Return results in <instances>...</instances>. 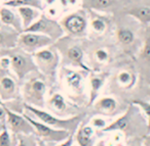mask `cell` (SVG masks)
Wrapping results in <instances>:
<instances>
[{
  "label": "cell",
  "mask_w": 150,
  "mask_h": 146,
  "mask_svg": "<svg viewBox=\"0 0 150 146\" xmlns=\"http://www.w3.org/2000/svg\"><path fill=\"white\" fill-rule=\"evenodd\" d=\"M17 136L11 134L7 129L0 133V146H17Z\"/></svg>",
  "instance_id": "obj_26"
},
{
  "label": "cell",
  "mask_w": 150,
  "mask_h": 146,
  "mask_svg": "<svg viewBox=\"0 0 150 146\" xmlns=\"http://www.w3.org/2000/svg\"><path fill=\"white\" fill-rule=\"evenodd\" d=\"M117 39L122 45H131L135 41V34L127 28H120L117 31Z\"/></svg>",
  "instance_id": "obj_24"
},
{
  "label": "cell",
  "mask_w": 150,
  "mask_h": 146,
  "mask_svg": "<svg viewBox=\"0 0 150 146\" xmlns=\"http://www.w3.org/2000/svg\"><path fill=\"white\" fill-rule=\"evenodd\" d=\"M64 82L67 90L75 98H80L84 94V77L81 72L73 68H64Z\"/></svg>",
  "instance_id": "obj_11"
},
{
  "label": "cell",
  "mask_w": 150,
  "mask_h": 146,
  "mask_svg": "<svg viewBox=\"0 0 150 146\" xmlns=\"http://www.w3.org/2000/svg\"><path fill=\"white\" fill-rule=\"evenodd\" d=\"M74 138L78 146H96L95 129L90 124L86 125L84 121L74 133Z\"/></svg>",
  "instance_id": "obj_15"
},
{
  "label": "cell",
  "mask_w": 150,
  "mask_h": 146,
  "mask_svg": "<svg viewBox=\"0 0 150 146\" xmlns=\"http://www.w3.org/2000/svg\"><path fill=\"white\" fill-rule=\"evenodd\" d=\"M16 78L8 71L0 70V98L5 104L20 98L21 89L18 85L19 80Z\"/></svg>",
  "instance_id": "obj_10"
},
{
  "label": "cell",
  "mask_w": 150,
  "mask_h": 146,
  "mask_svg": "<svg viewBox=\"0 0 150 146\" xmlns=\"http://www.w3.org/2000/svg\"><path fill=\"white\" fill-rule=\"evenodd\" d=\"M127 146H144L143 144H131V145H127Z\"/></svg>",
  "instance_id": "obj_42"
},
{
  "label": "cell",
  "mask_w": 150,
  "mask_h": 146,
  "mask_svg": "<svg viewBox=\"0 0 150 146\" xmlns=\"http://www.w3.org/2000/svg\"><path fill=\"white\" fill-rule=\"evenodd\" d=\"M75 142V138H74V134H71L66 140L60 142V143L56 144V146H73Z\"/></svg>",
  "instance_id": "obj_33"
},
{
  "label": "cell",
  "mask_w": 150,
  "mask_h": 146,
  "mask_svg": "<svg viewBox=\"0 0 150 146\" xmlns=\"http://www.w3.org/2000/svg\"><path fill=\"white\" fill-rule=\"evenodd\" d=\"M76 2H77V0H69V3H70V4H73V5H74Z\"/></svg>",
  "instance_id": "obj_40"
},
{
  "label": "cell",
  "mask_w": 150,
  "mask_h": 146,
  "mask_svg": "<svg viewBox=\"0 0 150 146\" xmlns=\"http://www.w3.org/2000/svg\"><path fill=\"white\" fill-rule=\"evenodd\" d=\"M7 129L6 128V123H4V122H1L0 121V133L3 131V130Z\"/></svg>",
  "instance_id": "obj_38"
},
{
  "label": "cell",
  "mask_w": 150,
  "mask_h": 146,
  "mask_svg": "<svg viewBox=\"0 0 150 146\" xmlns=\"http://www.w3.org/2000/svg\"><path fill=\"white\" fill-rule=\"evenodd\" d=\"M15 9H17L20 17H21L24 31L28 29L32 24L35 23L41 15V11L34 8V7H18Z\"/></svg>",
  "instance_id": "obj_19"
},
{
  "label": "cell",
  "mask_w": 150,
  "mask_h": 146,
  "mask_svg": "<svg viewBox=\"0 0 150 146\" xmlns=\"http://www.w3.org/2000/svg\"><path fill=\"white\" fill-rule=\"evenodd\" d=\"M45 106H47L50 112L54 113L60 117H69L77 115L70 106L66 98L61 93L58 92L54 93L48 97V99L46 100Z\"/></svg>",
  "instance_id": "obj_12"
},
{
  "label": "cell",
  "mask_w": 150,
  "mask_h": 146,
  "mask_svg": "<svg viewBox=\"0 0 150 146\" xmlns=\"http://www.w3.org/2000/svg\"><path fill=\"white\" fill-rule=\"evenodd\" d=\"M33 58L38 72L43 75L47 81L54 82L57 78L61 61V56L58 49L50 45L33 53Z\"/></svg>",
  "instance_id": "obj_4"
},
{
  "label": "cell",
  "mask_w": 150,
  "mask_h": 146,
  "mask_svg": "<svg viewBox=\"0 0 150 146\" xmlns=\"http://www.w3.org/2000/svg\"><path fill=\"white\" fill-rule=\"evenodd\" d=\"M132 104L136 105L140 109L143 117H145L146 123H147V132H150V103L144 100H133Z\"/></svg>",
  "instance_id": "obj_25"
},
{
  "label": "cell",
  "mask_w": 150,
  "mask_h": 146,
  "mask_svg": "<svg viewBox=\"0 0 150 146\" xmlns=\"http://www.w3.org/2000/svg\"><path fill=\"white\" fill-rule=\"evenodd\" d=\"M106 81L105 74H91L90 76V92H88V105H93L98 99V95Z\"/></svg>",
  "instance_id": "obj_18"
},
{
  "label": "cell",
  "mask_w": 150,
  "mask_h": 146,
  "mask_svg": "<svg viewBox=\"0 0 150 146\" xmlns=\"http://www.w3.org/2000/svg\"><path fill=\"white\" fill-rule=\"evenodd\" d=\"M47 79L39 72L32 73L24 80L21 88V95L25 104L44 108L46 104V93H47Z\"/></svg>",
  "instance_id": "obj_2"
},
{
  "label": "cell",
  "mask_w": 150,
  "mask_h": 146,
  "mask_svg": "<svg viewBox=\"0 0 150 146\" xmlns=\"http://www.w3.org/2000/svg\"><path fill=\"white\" fill-rule=\"evenodd\" d=\"M96 146H107V144H106V142H105L104 140H101V141L97 142ZM117 146H123V145H122V144H118Z\"/></svg>",
  "instance_id": "obj_37"
},
{
  "label": "cell",
  "mask_w": 150,
  "mask_h": 146,
  "mask_svg": "<svg viewBox=\"0 0 150 146\" xmlns=\"http://www.w3.org/2000/svg\"><path fill=\"white\" fill-rule=\"evenodd\" d=\"M3 5L11 8L18 7H34L38 10H43V0H6L3 1Z\"/></svg>",
  "instance_id": "obj_21"
},
{
  "label": "cell",
  "mask_w": 150,
  "mask_h": 146,
  "mask_svg": "<svg viewBox=\"0 0 150 146\" xmlns=\"http://www.w3.org/2000/svg\"><path fill=\"white\" fill-rule=\"evenodd\" d=\"M24 110L34 119H38L45 125L50 126L54 129L68 131L71 134H74L76 132V130L78 129L84 119L83 113H77L69 117H60L45 110L44 108H37V107L31 106L25 103H24Z\"/></svg>",
  "instance_id": "obj_1"
},
{
  "label": "cell",
  "mask_w": 150,
  "mask_h": 146,
  "mask_svg": "<svg viewBox=\"0 0 150 146\" xmlns=\"http://www.w3.org/2000/svg\"><path fill=\"white\" fill-rule=\"evenodd\" d=\"M66 56L67 59L69 60V62L71 64V66H77L80 70L84 71L86 73L91 72V68L84 64L83 59V51L79 46H70L66 51Z\"/></svg>",
  "instance_id": "obj_17"
},
{
  "label": "cell",
  "mask_w": 150,
  "mask_h": 146,
  "mask_svg": "<svg viewBox=\"0 0 150 146\" xmlns=\"http://www.w3.org/2000/svg\"><path fill=\"white\" fill-rule=\"evenodd\" d=\"M90 125L92 126V127L94 128L95 130L97 129V130H99V131H102V130L104 129L105 127H107L109 124L107 123V121L104 119V117H93V119H91Z\"/></svg>",
  "instance_id": "obj_29"
},
{
  "label": "cell",
  "mask_w": 150,
  "mask_h": 146,
  "mask_svg": "<svg viewBox=\"0 0 150 146\" xmlns=\"http://www.w3.org/2000/svg\"><path fill=\"white\" fill-rule=\"evenodd\" d=\"M54 1H56V0H46V2H47L48 4H52Z\"/></svg>",
  "instance_id": "obj_41"
},
{
  "label": "cell",
  "mask_w": 150,
  "mask_h": 146,
  "mask_svg": "<svg viewBox=\"0 0 150 146\" xmlns=\"http://www.w3.org/2000/svg\"><path fill=\"white\" fill-rule=\"evenodd\" d=\"M20 33L9 26L2 25L0 27V50L11 49L18 46Z\"/></svg>",
  "instance_id": "obj_16"
},
{
  "label": "cell",
  "mask_w": 150,
  "mask_h": 146,
  "mask_svg": "<svg viewBox=\"0 0 150 146\" xmlns=\"http://www.w3.org/2000/svg\"><path fill=\"white\" fill-rule=\"evenodd\" d=\"M116 79L117 83L120 85V87L125 89L132 88L136 83V76L133 73L129 72V71H121V72H119Z\"/></svg>",
  "instance_id": "obj_23"
},
{
  "label": "cell",
  "mask_w": 150,
  "mask_h": 146,
  "mask_svg": "<svg viewBox=\"0 0 150 146\" xmlns=\"http://www.w3.org/2000/svg\"><path fill=\"white\" fill-rule=\"evenodd\" d=\"M1 26H2V23H1V21H0V27H1Z\"/></svg>",
  "instance_id": "obj_44"
},
{
  "label": "cell",
  "mask_w": 150,
  "mask_h": 146,
  "mask_svg": "<svg viewBox=\"0 0 150 146\" xmlns=\"http://www.w3.org/2000/svg\"><path fill=\"white\" fill-rule=\"evenodd\" d=\"M61 25H62L64 31L70 35L81 36L86 31L88 21L83 15L79 13H74L64 17Z\"/></svg>",
  "instance_id": "obj_13"
},
{
  "label": "cell",
  "mask_w": 150,
  "mask_h": 146,
  "mask_svg": "<svg viewBox=\"0 0 150 146\" xmlns=\"http://www.w3.org/2000/svg\"><path fill=\"white\" fill-rule=\"evenodd\" d=\"M25 117L28 119V121L32 124L35 130V135L37 136L39 139L43 140L45 142H50V143H60V142L66 140L69 136L71 135L70 132L64 131V130H58L54 128L47 126L45 124L41 123L38 119H34L27 112H23Z\"/></svg>",
  "instance_id": "obj_6"
},
{
  "label": "cell",
  "mask_w": 150,
  "mask_h": 146,
  "mask_svg": "<svg viewBox=\"0 0 150 146\" xmlns=\"http://www.w3.org/2000/svg\"><path fill=\"white\" fill-rule=\"evenodd\" d=\"M95 57L98 60L99 62L103 64V62H106L109 58V53L107 52V50L103 49V48H100V49L96 50L95 52Z\"/></svg>",
  "instance_id": "obj_31"
},
{
  "label": "cell",
  "mask_w": 150,
  "mask_h": 146,
  "mask_svg": "<svg viewBox=\"0 0 150 146\" xmlns=\"http://www.w3.org/2000/svg\"><path fill=\"white\" fill-rule=\"evenodd\" d=\"M60 1H61V3H62L63 6H67L69 3V0H60Z\"/></svg>",
  "instance_id": "obj_39"
},
{
  "label": "cell",
  "mask_w": 150,
  "mask_h": 146,
  "mask_svg": "<svg viewBox=\"0 0 150 146\" xmlns=\"http://www.w3.org/2000/svg\"><path fill=\"white\" fill-rule=\"evenodd\" d=\"M136 105L132 104V106H129L127 108V110L125 111L123 115H121L120 117H118L116 119H114L113 122L109 123V125L107 127H105L101 132L103 133H111V132H121L125 135L127 136H134L137 134L138 130L137 127H134V124H136L135 117H137L138 112H141L138 108L137 112H136Z\"/></svg>",
  "instance_id": "obj_5"
},
{
  "label": "cell",
  "mask_w": 150,
  "mask_h": 146,
  "mask_svg": "<svg viewBox=\"0 0 150 146\" xmlns=\"http://www.w3.org/2000/svg\"><path fill=\"white\" fill-rule=\"evenodd\" d=\"M127 13L142 24L150 23V6H136L132 7L127 11Z\"/></svg>",
  "instance_id": "obj_22"
},
{
  "label": "cell",
  "mask_w": 150,
  "mask_h": 146,
  "mask_svg": "<svg viewBox=\"0 0 150 146\" xmlns=\"http://www.w3.org/2000/svg\"><path fill=\"white\" fill-rule=\"evenodd\" d=\"M113 0H91V6L94 9H105L113 4Z\"/></svg>",
  "instance_id": "obj_30"
},
{
  "label": "cell",
  "mask_w": 150,
  "mask_h": 146,
  "mask_svg": "<svg viewBox=\"0 0 150 146\" xmlns=\"http://www.w3.org/2000/svg\"><path fill=\"white\" fill-rule=\"evenodd\" d=\"M54 144H56V143H50V142H45V141H43V140H41V139H39V138H38V146H52Z\"/></svg>",
  "instance_id": "obj_36"
},
{
  "label": "cell",
  "mask_w": 150,
  "mask_h": 146,
  "mask_svg": "<svg viewBox=\"0 0 150 146\" xmlns=\"http://www.w3.org/2000/svg\"><path fill=\"white\" fill-rule=\"evenodd\" d=\"M0 121L1 122H6V109H5V105H0Z\"/></svg>",
  "instance_id": "obj_34"
},
{
  "label": "cell",
  "mask_w": 150,
  "mask_h": 146,
  "mask_svg": "<svg viewBox=\"0 0 150 146\" xmlns=\"http://www.w3.org/2000/svg\"><path fill=\"white\" fill-rule=\"evenodd\" d=\"M6 109V128L13 135H31L35 134V130L32 124L28 121L24 113L18 112L8 108L5 105Z\"/></svg>",
  "instance_id": "obj_9"
},
{
  "label": "cell",
  "mask_w": 150,
  "mask_h": 146,
  "mask_svg": "<svg viewBox=\"0 0 150 146\" xmlns=\"http://www.w3.org/2000/svg\"><path fill=\"white\" fill-rule=\"evenodd\" d=\"M91 28L93 29V31L96 32V33L102 34L106 31L107 29V23L105 22L104 19L100 17H93L92 21H91Z\"/></svg>",
  "instance_id": "obj_28"
},
{
  "label": "cell",
  "mask_w": 150,
  "mask_h": 146,
  "mask_svg": "<svg viewBox=\"0 0 150 146\" xmlns=\"http://www.w3.org/2000/svg\"><path fill=\"white\" fill-rule=\"evenodd\" d=\"M142 142H143V145L144 146H150V134L143 136Z\"/></svg>",
  "instance_id": "obj_35"
},
{
  "label": "cell",
  "mask_w": 150,
  "mask_h": 146,
  "mask_svg": "<svg viewBox=\"0 0 150 146\" xmlns=\"http://www.w3.org/2000/svg\"><path fill=\"white\" fill-rule=\"evenodd\" d=\"M94 107L98 112L103 115H111L117 108V101L111 96H105L97 99L94 102Z\"/></svg>",
  "instance_id": "obj_20"
},
{
  "label": "cell",
  "mask_w": 150,
  "mask_h": 146,
  "mask_svg": "<svg viewBox=\"0 0 150 146\" xmlns=\"http://www.w3.org/2000/svg\"><path fill=\"white\" fill-rule=\"evenodd\" d=\"M0 54H5L11 58V70L19 82H24L28 76L38 71L33 54L24 51L18 46L11 49L0 50Z\"/></svg>",
  "instance_id": "obj_3"
},
{
  "label": "cell",
  "mask_w": 150,
  "mask_h": 146,
  "mask_svg": "<svg viewBox=\"0 0 150 146\" xmlns=\"http://www.w3.org/2000/svg\"><path fill=\"white\" fill-rule=\"evenodd\" d=\"M0 105H5V103L3 102L2 100H1V98H0Z\"/></svg>",
  "instance_id": "obj_43"
},
{
  "label": "cell",
  "mask_w": 150,
  "mask_h": 146,
  "mask_svg": "<svg viewBox=\"0 0 150 146\" xmlns=\"http://www.w3.org/2000/svg\"><path fill=\"white\" fill-rule=\"evenodd\" d=\"M24 32H33V33L43 34V35L50 37L54 41L61 39L65 34V31L61 24H59L58 22L50 19V17H46L43 13H41L39 19Z\"/></svg>",
  "instance_id": "obj_8"
},
{
  "label": "cell",
  "mask_w": 150,
  "mask_h": 146,
  "mask_svg": "<svg viewBox=\"0 0 150 146\" xmlns=\"http://www.w3.org/2000/svg\"><path fill=\"white\" fill-rule=\"evenodd\" d=\"M4 1H6V0H4Z\"/></svg>",
  "instance_id": "obj_45"
},
{
  "label": "cell",
  "mask_w": 150,
  "mask_h": 146,
  "mask_svg": "<svg viewBox=\"0 0 150 146\" xmlns=\"http://www.w3.org/2000/svg\"><path fill=\"white\" fill-rule=\"evenodd\" d=\"M17 146H38V137L35 134L31 135H17Z\"/></svg>",
  "instance_id": "obj_27"
},
{
  "label": "cell",
  "mask_w": 150,
  "mask_h": 146,
  "mask_svg": "<svg viewBox=\"0 0 150 146\" xmlns=\"http://www.w3.org/2000/svg\"><path fill=\"white\" fill-rule=\"evenodd\" d=\"M0 21H1L2 25L13 28L20 34L24 32L21 17H20L19 13L15 10V8L4 6V5L0 6Z\"/></svg>",
  "instance_id": "obj_14"
},
{
  "label": "cell",
  "mask_w": 150,
  "mask_h": 146,
  "mask_svg": "<svg viewBox=\"0 0 150 146\" xmlns=\"http://www.w3.org/2000/svg\"><path fill=\"white\" fill-rule=\"evenodd\" d=\"M54 43V41L48 36L33 32H23L20 34L18 39V47L31 54L48 47Z\"/></svg>",
  "instance_id": "obj_7"
},
{
  "label": "cell",
  "mask_w": 150,
  "mask_h": 146,
  "mask_svg": "<svg viewBox=\"0 0 150 146\" xmlns=\"http://www.w3.org/2000/svg\"><path fill=\"white\" fill-rule=\"evenodd\" d=\"M142 57L146 61L150 62V36H148L145 43H144L143 50H142Z\"/></svg>",
  "instance_id": "obj_32"
}]
</instances>
